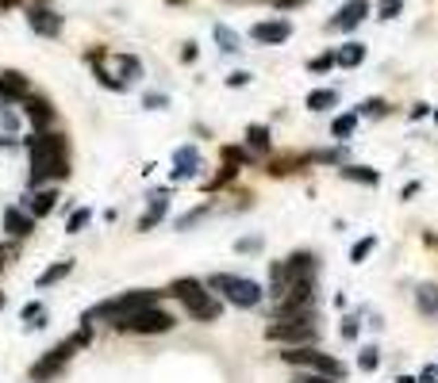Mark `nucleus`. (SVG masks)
<instances>
[{
	"label": "nucleus",
	"mask_w": 438,
	"mask_h": 383,
	"mask_svg": "<svg viewBox=\"0 0 438 383\" xmlns=\"http://www.w3.org/2000/svg\"><path fill=\"white\" fill-rule=\"evenodd\" d=\"M0 4H4V8H8V4H20V0H0Z\"/></svg>",
	"instance_id": "45"
},
{
	"label": "nucleus",
	"mask_w": 438,
	"mask_h": 383,
	"mask_svg": "<svg viewBox=\"0 0 438 383\" xmlns=\"http://www.w3.org/2000/svg\"><path fill=\"white\" fill-rule=\"evenodd\" d=\"M342 337H346V341L358 337V318H342Z\"/></svg>",
	"instance_id": "39"
},
{
	"label": "nucleus",
	"mask_w": 438,
	"mask_h": 383,
	"mask_svg": "<svg viewBox=\"0 0 438 383\" xmlns=\"http://www.w3.org/2000/svg\"><path fill=\"white\" fill-rule=\"evenodd\" d=\"M158 295H166V291H150V287H143V291H123V295L104 299V303H97L93 311H85V322L93 326L97 318H104V322H112V326L119 330L127 318L135 315V311H143V306H154Z\"/></svg>",
	"instance_id": "2"
},
{
	"label": "nucleus",
	"mask_w": 438,
	"mask_h": 383,
	"mask_svg": "<svg viewBox=\"0 0 438 383\" xmlns=\"http://www.w3.org/2000/svg\"><path fill=\"white\" fill-rule=\"evenodd\" d=\"M31 153V188H42L50 181H66L69 172V142L58 131H35L27 138Z\"/></svg>",
	"instance_id": "1"
},
{
	"label": "nucleus",
	"mask_w": 438,
	"mask_h": 383,
	"mask_svg": "<svg viewBox=\"0 0 438 383\" xmlns=\"http://www.w3.org/2000/svg\"><path fill=\"white\" fill-rule=\"evenodd\" d=\"M54 207H58V188H35L27 196V211L35 215V219H47Z\"/></svg>",
	"instance_id": "16"
},
{
	"label": "nucleus",
	"mask_w": 438,
	"mask_h": 383,
	"mask_svg": "<svg viewBox=\"0 0 438 383\" xmlns=\"http://www.w3.org/2000/svg\"><path fill=\"white\" fill-rule=\"evenodd\" d=\"M4 230H8V238H27L35 230V215L23 207H8L4 211Z\"/></svg>",
	"instance_id": "12"
},
{
	"label": "nucleus",
	"mask_w": 438,
	"mask_h": 383,
	"mask_svg": "<svg viewBox=\"0 0 438 383\" xmlns=\"http://www.w3.org/2000/svg\"><path fill=\"white\" fill-rule=\"evenodd\" d=\"M281 8H300V4H308V0H277Z\"/></svg>",
	"instance_id": "43"
},
{
	"label": "nucleus",
	"mask_w": 438,
	"mask_h": 383,
	"mask_svg": "<svg viewBox=\"0 0 438 383\" xmlns=\"http://www.w3.org/2000/svg\"><path fill=\"white\" fill-rule=\"evenodd\" d=\"M415 383H438V364H423V372H419Z\"/></svg>",
	"instance_id": "38"
},
{
	"label": "nucleus",
	"mask_w": 438,
	"mask_h": 383,
	"mask_svg": "<svg viewBox=\"0 0 438 383\" xmlns=\"http://www.w3.org/2000/svg\"><path fill=\"white\" fill-rule=\"evenodd\" d=\"M208 287L200 284V280H193V276H181V280H173L169 284V295L173 299H181V303H193V299H200Z\"/></svg>",
	"instance_id": "18"
},
{
	"label": "nucleus",
	"mask_w": 438,
	"mask_h": 383,
	"mask_svg": "<svg viewBox=\"0 0 438 383\" xmlns=\"http://www.w3.org/2000/svg\"><path fill=\"white\" fill-rule=\"evenodd\" d=\"M16 253H20V249H16V241H0V265H4V261H16Z\"/></svg>",
	"instance_id": "37"
},
{
	"label": "nucleus",
	"mask_w": 438,
	"mask_h": 383,
	"mask_svg": "<svg viewBox=\"0 0 438 383\" xmlns=\"http://www.w3.org/2000/svg\"><path fill=\"white\" fill-rule=\"evenodd\" d=\"M27 96V77L8 69V73H0V104H12V100H23Z\"/></svg>",
	"instance_id": "15"
},
{
	"label": "nucleus",
	"mask_w": 438,
	"mask_h": 383,
	"mask_svg": "<svg viewBox=\"0 0 438 383\" xmlns=\"http://www.w3.org/2000/svg\"><path fill=\"white\" fill-rule=\"evenodd\" d=\"M246 146H250L254 153H269V146H273V138H269V127H246Z\"/></svg>",
	"instance_id": "20"
},
{
	"label": "nucleus",
	"mask_w": 438,
	"mask_h": 383,
	"mask_svg": "<svg viewBox=\"0 0 438 383\" xmlns=\"http://www.w3.org/2000/svg\"><path fill=\"white\" fill-rule=\"evenodd\" d=\"M385 111H389V104H385L380 96H369V100H361L358 104V115H369V119H380Z\"/></svg>",
	"instance_id": "28"
},
{
	"label": "nucleus",
	"mask_w": 438,
	"mask_h": 383,
	"mask_svg": "<svg viewBox=\"0 0 438 383\" xmlns=\"http://www.w3.org/2000/svg\"><path fill=\"white\" fill-rule=\"evenodd\" d=\"M339 104V92L334 88H315V92H308V111H327V107Z\"/></svg>",
	"instance_id": "22"
},
{
	"label": "nucleus",
	"mask_w": 438,
	"mask_h": 383,
	"mask_svg": "<svg viewBox=\"0 0 438 383\" xmlns=\"http://www.w3.org/2000/svg\"><path fill=\"white\" fill-rule=\"evenodd\" d=\"M42 315H47V311H42V303H27V306L20 311L23 322H35V318H42Z\"/></svg>",
	"instance_id": "35"
},
{
	"label": "nucleus",
	"mask_w": 438,
	"mask_h": 383,
	"mask_svg": "<svg viewBox=\"0 0 438 383\" xmlns=\"http://www.w3.org/2000/svg\"><path fill=\"white\" fill-rule=\"evenodd\" d=\"M0 306H4V299H0Z\"/></svg>",
	"instance_id": "47"
},
{
	"label": "nucleus",
	"mask_w": 438,
	"mask_h": 383,
	"mask_svg": "<svg viewBox=\"0 0 438 383\" xmlns=\"http://www.w3.org/2000/svg\"><path fill=\"white\" fill-rule=\"evenodd\" d=\"M208 287H215L219 295L227 299V303L243 306V311H250V306L262 303V284L258 280H246V276H231V272H215V276H208Z\"/></svg>",
	"instance_id": "4"
},
{
	"label": "nucleus",
	"mask_w": 438,
	"mask_h": 383,
	"mask_svg": "<svg viewBox=\"0 0 438 383\" xmlns=\"http://www.w3.org/2000/svg\"><path fill=\"white\" fill-rule=\"evenodd\" d=\"M281 360L292 364V368H304V372H327V375H334V380H342V364L334 360L331 353L312 349V345H292V349L281 353Z\"/></svg>",
	"instance_id": "5"
},
{
	"label": "nucleus",
	"mask_w": 438,
	"mask_h": 383,
	"mask_svg": "<svg viewBox=\"0 0 438 383\" xmlns=\"http://www.w3.org/2000/svg\"><path fill=\"white\" fill-rule=\"evenodd\" d=\"M88 337H93V326L85 322V326H81V330H77L73 337H66L62 345H54V349H50V353L42 356V360H35V364L27 368L31 383H47V380H54V375H58L62 368H66V360H69V356L77 353V349H85V345H88Z\"/></svg>",
	"instance_id": "3"
},
{
	"label": "nucleus",
	"mask_w": 438,
	"mask_h": 383,
	"mask_svg": "<svg viewBox=\"0 0 438 383\" xmlns=\"http://www.w3.org/2000/svg\"><path fill=\"white\" fill-rule=\"evenodd\" d=\"M427 115H430L427 104H415V107H411V119H427Z\"/></svg>",
	"instance_id": "42"
},
{
	"label": "nucleus",
	"mask_w": 438,
	"mask_h": 383,
	"mask_svg": "<svg viewBox=\"0 0 438 383\" xmlns=\"http://www.w3.org/2000/svg\"><path fill=\"white\" fill-rule=\"evenodd\" d=\"M188 318H196V322H215V318L223 315V303L219 299H212V291H204L200 299H193V303H185Z\"/></svg>",
	"instance_id": "13"
},
{
	"label": "nucleus",
	"mask_w": 438,
	"mask_h": 383,
	"mask_svg": "<svg viewBox=\"0 0 438 383\" xmlns=\"http://www.w3.org/2000/svg\"><path fill=\"white\" fill-rule=\"evenodd\" d=\"M116 69H119V81L127 85V77H138V73H143V62H138V57H131V54H119L116 57Z\"/></svg>",
	"instance_id": "27"
},
{
	"label": "nucleus",
	"mask_w": 438,
	"mask_h": 383,
	"mask_svg": "<svg viewBox=\"0 0 438 383\" xmlns=\"http://www.w3.org/2000/svg\"><path fill=\"white\" fill-rule=\"evenodd\" d=\"M166 211H169V192H154L150 196V211L138 219V230H154L158 222L166 219Z\"/></svg>",
	"instance_id": "17"
},
{
	"label": "nucleus",
	"mask_w": 438,
	"mask_h": 383,
	"mask_svg": "<svg viewBox=\"0 0 438 383\" xmlns=\"http://www.w3.org/2000/svg\"><path fill=\"white\" fill-rule=\"evenodd\" d=\"M415 306L427 318H438V284H423V287H419V291H415Z\"/></svg>",
	"instance_id": "19"
},
{
	"label": "nucleus",
	"mask_w": 438,
	"mask_h": 383,
	"mask_svg": "<svg viewBox=\"0 0 438 383\" xmlns=\"http://www.w3.org/2000/svg\"><path fill=\"white\" fill-rule=\"evenodd\" d=\"M400 8H404V0H385V4H380V19L400 16Z\"/></svg>",
	"instance_id": "36"
},
{
	"label": "nucleus",
	"mask_w": 438,
	"mask_h": 383,
	"mask_svg": "<svg viewBox=\"0 0 438 383\" xmlns=\"http://www.w3.org/2000/svg\"><path fill=\"white\" fill-rule=\"evenodd\" d=\"M365 16H369V0H346L339 8V16L331 19V31H354V27H361Z\"/></svg>",
	"instance_id": "10"
},
{
	"label": "nucleus",
	"mask_w": 438,
	"mask_h": 383,
	"mask_svg": "<svg viewBox=\"0 0 438 383\" xmlns=\"http://www.w3.org/2000/svg\"><path fill=\"white\" fill-rule=\"evenodd\" d=\"M69 272H73V261H58V265H50L47 272L39 276V287H50V284H58V280H66Z\"/></svg>",
	"instance_id": "23"
},
{
	"label": "nucleus",
	"mask_w": 438,
	"mask_h": 383,
	"mask_svg": "<svg viewBox=\"0 0 438 383\" xmlns=\"http://www.w3.org/2000/svg\"><path fill=\"white\" fill-rule=\"evenodd\" d=\"M292 383H339V380L327 375V372H304V368H300V375H296Z\"/></svg>",
	"instance_id": "33"
},
{
	"label": "nucleus",
	"mask_w": 438,
	"mask_h": 383,
	"mask_svg": "<svg viewBox=\"0 0 438 383\" xmlns=\"http://www.w3.org/2000/svg\"><path fill=\"white\" fill-rule=\"evenodd\" d=\"M265 337L281 345H315L319 330H315L312 318H277V322L265 326Z\"/></svg>",
	"instance_id": "6"
},
{
	"label": "nucleus",
	"mask_w": 438,
	"mask_h": 383,
	"mask_svg": "<svg viewBox=\"0 0 438 383\" xmlns=\"http://www.w3.org/2000/svg\"><path fill=\"white\" fill-rule=\"evenodd\" d=\"M227 85H231V88H243V85H250V73H243V69H239V73H231V77H227Z\"/></svg>",
	"instance_id": "40"
},
{
	"label": "nucleus",
	"mask_w": 438,
	"mask_h": 383,
	"mask_svg": "<svg viewBox=\"0 0 438 383\" xmlns=\"http://www.w3.org/2000/svg\"><path fill=\"white\" fill-rule=\"evenodd\" d=\"M331 66H339V57L331 54V50H327V54H319V57H312V62H308V69H312V73H327V69Z\"/></svg>",
	"instance_id": "31"
},
{
	"label": "nucleus",
	"mask_w": 438,
	"mask_h": 383,
	"mask_svg": "<svg viewBox=\"0 0 438 383\" xmlns=\"http://www.w3.org/2000/svg\"><path fill=\"white\" fill-rule=\"evenodd\" d=\"M342 176H346V181H361V184H377L380 181V172L369 169V165H346Z\"/></svg>",
	"instance_id": "24"
},
{
	"label": "nucleus",
	"mask_w": 438,
	"mask_h": 383,
	"mask_svg": "<svg viewBox=\"0 0 438 383\" xmlns=\"http://www.w3.org/2000/svg\"><path fill=\"white\" fill-rule=\"evenodd\" d=\"M177 326V318L169 315V311H158V306H143V311H135V315L127 318L119 330H127V334H169Z\"/></svg>",
	"instance_id": "7"
},
{
	"label": "nucleus",
	"mask_w": 438,
	"mask_h": 383,
	"mask_svg": "<svg viewBox=\"0 0 438 383\" xmlns=\"http://www.w3.org/2000/svg\"><path fill=\"white\" fill-rule=\"evenodd\" d=\"M88 219H93V211H88V207H77V211H73V215H69L66 230H69V234H81V230L88 226Z\"/></svg>",
	"instance_id": "29"
},
{
	"label": "nucleus",
	"mask_w": 438,
	"mask_h": 383,
	"mask_svg": "<svg viewBox=\"0 0 438 383\" xmlns=\"http://www.w3.org/2000/svg\"><path fill=\"white\" fill-rule=\"evenodd\" d=\"M250 157H246L239 146H223V165H246Z\"/></svg>",
	"instance_id": "34"
},
{
	"label": "nucleus",
	"mask_w": 438,
	"mask_h": 383,
	"mask_svg": "<svg viewBox=\"0 0 438 383\" xmlns=\"http://www.w3.org/2000/svg\"><path fill=\"white\" fill-rule=\"evenodd\" d=\"M373 246H377V238H361L358 246L350 249V261H354V265H361V261H365V257L373 253Z\"/></svg>",
	"instance_id": "30"
},
{
	"label": "nucleus",
	"mask_w": 438,
	"mask_h": 383,
	"mask_svg": "<svg viewBox=\"0 0 438 383\" xmlns=\"http://www.w3.org/2000/svg\"><path fill=\"white\" fill-rule=\"evenodd\" d=\"M215 42H219V50H227V54H234V50H243V38L234 35L231 27H223V23L215 27Z\"/></svg>",
	"instance_id": "26"
},
{
	"label": "nucleus",
	"mask_w": 438,
	"mask_h": 383,
	"mask_svg": "<svg viewBox=\"0 0 438 383\" xmlns=\"http://www.w3.org/2000/svg\"><path fill=\"white\" fill-rule=\"evenodd\" d=\"M23 111H27V119L35 123V131H47L50 123H54V107H50V100H42V96H23Z\"/></svg>",
	"instance_id": "11"
},
{
	"label": "nucleus",
	"mask_w": 438,
	"mask_h": 383,
	"mask_svg": "<svg viewBox=\"0 0 438 383\" xmlns=\"http://www.w3.org/2000/svg\"><path fill=\"white\" fill-rule=\"evenodd\" d=\"M358 364H361V372H373V368L380 364L377 349H373V345H365V349H361V356H358Z\"/></svg>",
	"instance_id": "32"
},
{
	"label": "nucleus",
	"mask_w": 438,
	"mask_h": 383,
	"mask_svg": "<svg viewBox=\"0 0 438 383\" xmlns=\"http://www.w3.org/2000/svg\"><path fill=\"white\" fill-rule=\"evenodd\" d=\"M0 123H4V127H12V131H16V115H12L8 107H0Z\"/></svg>",
	"instance_id": "41"
},
{
	"label": "nucleus",
	"mask_w": 438,
	"mask_h": 383,
	"mask_svg": "<svg viewBox=\"0 0 438 383\" xmlns=\"http://www.w3.org/2000/svg\"><path fill=\"white\" fill-rule=\"evenodd\" d=\"M196 169H200L196 146H181V150L173 153V181H188V176H196Z\"/></svg>",
	"instance_id": "14"
},
{
	"label": "nucleus",
	"mask_w": 438,
	"mask_h": 383,
	"mask_svg": "<svg viewBox=\"0 0 438 383\" xmlns=\"http://www.w3.org/2000/svg\"><path fill=\"white\" fill-rule=\"evenodd\" d=\"M27 23H31V31L42 35V38H58L62 35V16L58 12H50V8H42V4L27 8Z\"/></svg>",
	"instance_id": "8"
},
{
	"label": "nucleus",
	"mask_w": 438,
	"mask_h": 383,
	"mask_svg": "<svg viewBox=\"0 0 438 383\" xmlns=\"http://www.w3.org/2000/svg\"><path fill=\"white\" fill-rule=\"evenodd\" d=\"M334 57H339L342 69H354V66H361V62H365V47H361V42H346L342 50H334Z\"/></svg>",
	"instance_id": "21"
},
{
	"label": "nucleus",
	"mask_w": 438,
	"mask_h": 383,
	"mask_svg": "<svg viewBox=\"0 0 438 383\" xmlns=\"http://www.w3.org/2000/svg\"><path fill=\"white\" fill-rule=\"evenodd\" d=\"M435 123H438V111H435Z\"/></svg>",
	"instance_id": "46"
},
{
	"label": "nucleus",
	"mask_w": 438,
	"mask_h": 383,
	"mask_svg": "<svg viewBox=\"0 0 438 383\" xmlns=\"http://www.w3.org/2000/svg\"><path fill=\"white\" fill-rule=\"evenodd\" d=\"M396 383H415V380H411V375H400V380Z\"/></svg>",
	"instance_id": "44"
},
{
	"label": "nucleus",
	"mask_w": 438,
	"mask_h": 383,
	"mask_svg": "<svg viewBox=\"0 0 438 383\" xmlns=\"http://www.w3.org/2000/svg\"><path fill=\"white\" fill-rule=\"evenodd\" d=\"M254 42H265V47H277V42H289L292 23L289 19H265V23H254L250 27Z\"/></svg>",
	"instance_id": "9"
},
{
	"label": "nucleus",
	"mask_w": 438,
	"mask_h": 383,
	"mask_svg": "<svg viewBox=\"0 0 438 383\" xmlns=\"http://www.w3.org/2000/svg\"><path fill=\"white\" fill-rule=\"evenodd\" d=\"M358 119H361L358 111H346V115H339V119L331 123V134H334V138H350V134H354V127H358Z\"/></svg>",
	"instance_id": "25"
}]
</instances>
